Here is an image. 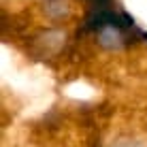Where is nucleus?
Segmentation results:
<instances>
[{
	"label": "nucleus",
	"instance_id": "1",
	"mask_svg": "<svg viewBox=\"0 0 147 147\" xmlns=\"http://www.w3.org/2000/svg\"><path fill=\"white\" fill-rule=\"evenodd\" d=\"M81 32H94L98 36V43L107 49H124L147 40V32L136 26L132 15L115 7L102 11H88L81 24Z\"/></svg>",
	"mask_w": 147,
	"mask_h": 147
},
{
	"label": "nucleus",
	"instance_id": "2",
	"mask_svg": "<svg viewBox=\"0 0 147 147\" xmlns=\"http://www.w3.org/2000/svg\"><path fill=\"white\" fill-rule=\"evenodd\" d=\"M64 40H66V34H64L62 30L40 32L38 36L32 40V53L36 55V58H51V55L62 51Z\"/></svg>",
	"mask_w": 147,
	"mask_h": 147
},
{
	"label": "nucleus",
	"instance_id": "3",
	"mask_svg": "<svg viewBox=\"0 0 147 147\" xmlns=\"http://www.w3.org/2000/svg\"><path fill=\"white\" fill-rule=\"evenodd\" d=\"M45 11H47V15L51 19H62L68 15V4H66V0H47Z\"/></svg>",
	"mask_w": 147,
	"mask_h": 147
},
{
	"label": "nucleus",
	"instance_id": "4",
	"mask_svg": "<svg viewBox=\"0 0 147 147\" xmlns=\"http://www.w3.org/2000/svg\"><path fill=\"white\" fill-rule=\"evenodd\" d=\"M88 11H102V9H113L115 0H85Z\"/></svg>",
	"mask_w": 147,
	"mask_h": 147
}]
</instances>
